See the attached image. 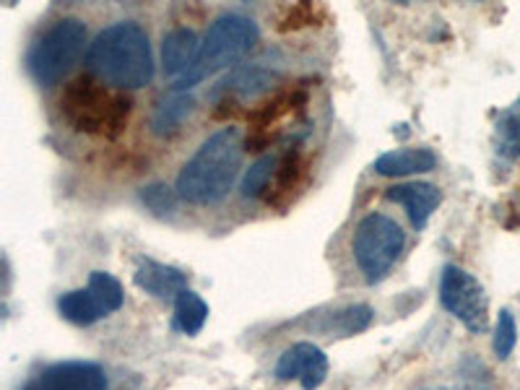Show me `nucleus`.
<instances>
[{"label": "nucleus", "instance_id": "39448f33", "mask_svg": "<svg viewBox=\"0 0 520 390\" xmlns=\"http://www.w3.org/2000/svg\"><path fill=\"white\" fill-rule=\"evenodd\" d=\"M403 247H406V232L401 224L380 211L364 216L351 240L354 260L367 284H380L388 276L390 268L401 258Z\"/></svg>", "mask_w": 520, "mask_h": 390}, {"label": "nucleus", "instance_id": "9d476101", "mask_svg": "<svg viewBox=\"0 0 520 390\" xmlns=\"http://www.w3.org/2000/svg\"><path fill=\"white\" fill-rule=\"evenodd\" d=\"M385 198L406 208L414 229L422 232L442 203V190L437 185H429V182H403V185H393V188L385 190Z\"/></svg>", "mask_w": 520, "mask_h": 390}, {"label": "nucleus", "instance_id": "423d86ee", "mask_svg": "<svg viewBox=\"0 0 520 390\" xmlns=\"http://www.w3.org/2000/svg\"><path fill=\"white\" fill-rule=\"evenodd\" d=\"M86 45V24L78 19H60L52 24L37 45L29 50L26 65L39 86H55L78 63Z\"/></svg>", "mask_w": 520, "mask_h": 390}, {"label": "nucleus", "instance_id": "dca6fc26", "mask_svg": "<svg viewBox=\"0 0 520 390\" xmlns=\"http://www.w3.org/2000/svg\"><path fill=\"white\" fill-rule=\"evenodd\" d=\"M494 154L515 162L520 159V97L513 104H507L505 110L494 120Z\"/></svg>", "mask_w": 520, "mask_h": 390}, {"label": "nucleus", "instance_id": "f257e3e1", "mask_svg": "<svg viewBox=\"0 0 520 390\" xmlns=\"http://www.w3.org/2000/svg\"><path fill=\"white\" fill-rule=\"evenodd\" d=\"M86 71L117 91L143 89L154 78L149 34L136 21H117L94 37L86 50Z\"/></svg>", "mask_w": 520, "mask_h": 390}, {"label": "nucleus", "instance_id": "4be33fe9", "mask_svg": "<svg viewBox=\"0 0 520 390\" xmlns=\"http://www.w3.org/2000/svg\"><path fill=\"white\" fill-rule=\"evenodd\" d=\"M458 390H497L492 370L476 354H466L458 364Z\"/></svg>", "mask_w": 520, "mask_h": 390}, {"label": "nucleus", "instance_id": "f3484780", "mask_svg": "<svg viewBox=\"0 0 520 390\" xmlns=\"http://www.w3.org/2000/svg\"><path fill=\"white\" fill-rule=\"evenodd\" d=\"M58 312L73 325H94L97 320L107 318V312L99 305V299L91 294L89 286L60 294Z\"/></svg>", "mask_w": 520, "mask_h": 390}, {"label": "nucleus", "instance_id": "ddd939ff", "mask_svg": "<svg viewBox=\"0 0 520 390\" xmlns=\"http://www.w3.org/2000/svg\"><path fill=\"white\" fill-rule=\"evenodd\" d=\"M201 52V42H198V34L188 26H177L164 37L162 42V68L167 76L182 78L185 73L193 68L195 58Z\"/></svg>", "mask_w": 520, "mask_h": 390}, {"label": "nucleus", "instance_id": "a211bd4d", "mask_svg": "<svg viewBox=\"0 0 520 390\" xmlns=\"http://www.w3.org/2000/svg\"><path fill=\"white\" fill-rule=\"evenodd\" d=\"M206 320V299L198 292H193V289H185V292L175 299V320H172V325H175L180 333H185V336H198V333L203 331Z\"/></svg>", "mask_w": 520, "mask_h": 390}, {"label": "nucleus", "instance_id": "20e7f679", "mask_svg": "<svg viewBox=\"0 0 520 390\" xmlns=\"http://www.w3.org/2000/svg\"><path fill=\"white\" fill-rule=\"evenodd\" d=\"M260 29L253 19L242 13H224L211 24L201 42V52L195 58L193 68L172 84V91H188L198 86L206 78L216 76L221 71L237 68L247 52L258 45Z\"/></svg>", "mask_w": 520, "mask_h": 390}, {"label": "nucleus", "instance_id": "bb28decb", "mask_svg": "<svg viewBox=\"0 0 520 390\" xmlns=\"http://www.w3.org/2000/svg\"><path fill=\"white\" fill-rule=\"evenodd\" d=\"M24 390H37V388H34V385H26V388Z\"/></svg>", "mask_w": 520, "mask_h": 390}, {"label": "nucleus", "instance_id": "4468645a", "mask_svg": "<svg viewBox=\"0 0 520 390\" xmlns=\"http://www.w3.org/2000/svg\"><path fill=\"white\" fill-rule=\"evenodd\" d=\"M437 167L435 151L429 149H396L385 151L375 159L372 169L383 177H411L427 175Z\"/></svg>", "mask_w": 520, "mask_h": 390}, {"label": "nucleus", "instance_id": "b1692460", "mask_svg": "<svg viewBox=\"0 0 520 390\" xmlns=\"http://www.w3.org/2000/svg\"><path fill=\"white\" fill-rule=\"evenodd\" d=\"M518 344V325H515L513 312L500 310V318H497V328H494V341L492 349L497 354V359H507L515 351Z\"/></svg>", "mask_w": 520, "mask_h": 390}, {"label": "nucleus", "instance_id": "412c9836", "mask_svg": "<svg viewBox=\"0 0 520 390\" xmlns=\"http://www.w3.org/2000/svg\"><path fill=\"white\" fill-rule=\"evenodd\" d=\"M375 320V310L370 305H349L344 310H338L331 315V328L338 336H357V333L367 331Z\"/></svg>", "mask_w": 520, "mask_h": 390}, {"label": "nucleus", "instance_id": "f8f14e48", "mask_svg": "<svg viewBox=\"0 0 520 390\" xmlns=\"http://www.w3.org/2000/svg\"><path fill=\"white\" fill-rule=\"evenodd\" d=\"M271 84H276V73L263 68L260 63L253 65H237L232 73H229L224 81H219V86L214 89V99H255L258 94H263L266 89H271Z\"/></svg>", "mask_w": 520, "mask_h": 390}, {"label": "nucleus", "instance_id": "393cba45", "mask_svg": "<svg viewBox=\"0 0 520 390\" xmlns=\"http://www.w3.org/2000/svg\"><path fill=\"white\" fill-rule=\"evenodd\" d=\"M177 198H180L177 190L167 188L162 182H154V185L141 190V201L146 203V208H151L154 214H169V211H175Z\"/></svg>", "mask_w": 520, "mask_h": 390}, {"label": "nucleus", "instance_id": "2eb2a0df", "mask_svg": "<svg viewBox=\"0 0 520 390\" xmlns=\"http://www.w3.org/2000/svg\"><path fill=\"white\" fill-rule=\"evenodd\" d=\"M195 99L190 91H169L162 102L156 104L154 120H151V130L159 138H167L182 128V123L193 115Z\"/></svg>", "mask_w": 520, "mask_h": 390}, {"label": "nucleus", "instance_id": "0eeeda50", "mask_svg": "<svg viewBox=\"0 0 520 390\" xmlns=\"http://www.w3.org/2000/svg\"><path fill=\"white\" fill-rule=\"evenodd\" d=\"M442 307L466 325V331L484 333L489 328V297L476 276L461 266H445L440 276Z\"/></svg>", "mask_w": 520, "mask_h": 390}, {"label": "nucleus", "instance_id": "1a4fd4ad", "mask_svg": "<svg viewBox=\"0 0 520 390\" xmlns=\"http://www.w3.org/2000/svg\"><path fill=\"white\" fill-rule=\"evenodd\" d=\"M37 390H107V372L97 362L68 359L55 362L34 380Z\"/></svg>", "mask_w": 520, "mask_h": 390}, {"label": "nucleus", "instance_id": "6ab92c4d", "mask_svg": "<svg viewBox=\"0 0 520 390\" xmlns=\"http://www.w3.org/2000/svg\"><path fill=\"white\" fill-rule=\"evenodd\" d=\"M279 162H281V156H276V154L260 156L258 162L247 169L245 177H242V182H240L242 198H260V195H266L268 190H271V182H273V177H276Z\"/></svg>", "mask_w": 520, "mask_h": 390}, {"label": "nucleus", "instance_id": "7ed1b4c3", "mask_svg": "<svg viewBox=\"0 0 520 390\" xmlns=\"http://www.w3.org/2000/svg\"><path fill=\"white\" fill-rule=\"evenodd\" d=\"M130 102L120 91H110L94 76H78L60 94V112L78 133L89 136H120L128 125Z\"/></svg>", "mask_w": 520, "mask_h": 390}, {"label": "nucleus", "instance_id": "a878e982", "mask_svg": "<svg viewBox=\"0 0 520 390\" xmlns=\"http://www.w3.org/2000/svg\"><path fill=\"white\" fill-rule=\"evenodd\" d=\"M312 16H315V8L312 6H297L289 11V19L281 24V29H299V26H307L312 24Z\"/></svg>", "mask_w": 520, "mask_h": 390}, {"label": "nucleus", "instance_id": "6e6552de", "mask_svg": "<svg viewBox=\"0 0 520 390\" xmlns=\"http://www.w3.org/2000/svg\"><path fill=\"white\" fill-rule=\"evenodd\" d=\"M279 380H299L305 390H318L328 377V357L320 346L299 341L284 351L276 362Z\"/></svg>", "mask_w": 520, "mask_h": 390}, {"label": "nucleus", "instance_id": "aec40b11", "mask_svg": "<svg viewBox=\"0 0 520 390\" xmlns=\"http://www.w3.org/2000/svg\"><path fill=\"white\" fill-rule=\"evenodd\" d=\"M305 175V164H302V154L299 151H289L286 156H281L279 169H276V177L271 182V190H268V203H279L281 195H289L299 185Z\"/></svg>", "mask_w": 520, "mask_h": 390}, {"label": "nucleus", "instance_id": "5701e85b", "mask_svg": "<svg viewBox=\"0 0 520 390\" xmlns=\"http://www.w3.org/2000/svg\"><path fill=\"white\" fill-rule=\"evenodd\" d=\"M89 289L91 294L99 299V305L104 307V312L110 315V312H117L123 307L125 302V292H123V284L107 271H94L89 276Z\"/></svg>", "mask_w": 520, "mask_h": 390}, {"label": "nucleus", "instance_id": "9b49d317", "mask_svg": "<svg viewBox=\"0 0 520 390\" xmlns=\"http://www.w3.org/2000/svg\"><path fill=\"white\" fill-rule=\"evenodd\" d=\"M138 289L156 299H177L188 289V273L175 266L159 263L154 258H141L133 271Z\"/></svg>", "mask_w": 520, "mask_h": 390}, {"label": "nucleus", "instance_id": "f03ea898", "mask_svg": "<svg viewBox=\"0 0 520 390\" xmlns=\"http://www.w3.org/2000/svg\"><path fill=\"white\" fill-rule=\"evenodd\" d=\"M242 133L232 125L216 130L198 146L177 175L175 190L193 206H211L227 198L242 169Z\"/></svg>", "mask_w": 520, "mask_h": 390}]
</instances>
